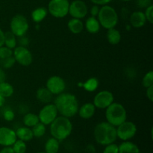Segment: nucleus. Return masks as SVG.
<instances>
[{
	"mask_svg": "<svg viewBox=\"0 0 153 153\" xmlns=\"http://www.w3.org/2000/svg\"><path fill=\"white\" fill-rule=\"evenodd\" d=\"M113 94L108 91H102L96 94L94 99V105L97 108L106 109L114 102Z\"/></svg>",
	"mask_w": 153,
	"mask_h": 153,
	"instance_id": "12",
	"label": "nucleus"
},
{
	"mask_svg": "<svg viewBox=\"0 0 153 153\" xmlns=\"http://www.w3.org/2000/svg\"><path fill=\"white\" fill-rule=\"evenodd\" d=\"M12 55H13V50L5 46H2L0 47V59L4 60Z\"/></svg>",
	"mask_w": 153,
	"mask_h": 153,
	"instance_id": "32",
	"label": "nucleus"
},
{
	"mask_svg": "<svg viewBox=\"0 0 153 153\" xmlns=\"http://www.w3.org/2000/svg\"><path fill=\"white\" fill-rule=\"evenodd\" d=\"M144 13L145 16H146V21L149 22V23L152 24L153 23V5L150 4L149 6H148L147 7H146V10Z\"/></svg>",
	"mask_w": 153,
	"mask_h": 153,
	"instance_id": "34",
	"label": "nucleus"
},
{
	"mask_svg": "<svg viewBox=\"0 0 153 153\" xmlns=\"http://www.w3.org/2000/svg\"><path fill=\"white\" fill-rule=\"evenodd\" d=\"M46 88L50 91L52 95H58L64 91L66 83L61 76H51L46 82Z\"/></svg>",
	"mask_w": 153,
	"mask_h": 153,
	"instance_id": "13",
	"label": "nucleus"
},
{
	"mask_svg": "<svg viewBox=\"0 0 153 153\" xmlns=\"http://www.w3.org/2000/svg\"><path fill=\"white\" fill-rule=\"evenodd\" d=\"M107 40L110 44L117 45L120 42L121 34L116 28H110L108 29Z\"/></svg>",
	"mask_w": 153,
	"mask_h": 153,
	"instance_id": "24",
	"label": "nucleus"
},
{
	"mask_svg": "<svg viewBox=\"0 0 153 153\" xmlns=\"http://www.w3.org/2000/svg\"><path fill=\"white\" fill-rule=\"evenodd\" d=\"M146 97L148 98V100L150 102L153 101V85L152 86L149 87V88H146Z\"/></svg>",
	"mask_w": 153,
	"mask_h": 153,
	"instance_id": "40",
	"label": "nucleus"
},
{
	"mask_svg": "<svg viewBox=\"0 0 153 153\" xmlns=\"http://www.w3.org/2000/svg\"><path fill=\"white\" fill-rule=\"evenodd\" d=\"M23 123L25 126L31 128L40 122L38 115L33 113H27L23 117Z\"/></svg>",
	"mask_w": 153,
	"mask_h": 153,
	"instance_id": "25",
	"label": "nucleus"
},
{
	"mask_svg": "<svg viewBox=\"0 0 153 153\" xmlns=\"http://www.w3.org/2000/svg\"><path fill=\"white\" fill-rule=\"evenodd\" d=\"M105 117L108 123L117 127L126 120V110L120 103L113 102L106 108Z\"/></svg>",
	"mask_w": 153,
	"mask_h": 153,
	"instance_id": "4",
	"label": "nucleus"
},
{
	"mask_svg": "<svg viewBox=\"0 0 153 153\" xmlns=\"http://www.w3.org/2000/svg\"><path fill=\"white\" fill-rule=\"evenodd\" d=\"M100 24L99 20L94 16H90L86 19L85 27L87 31L91 34H96L100 29Z\"/></svg>",
	"mask_w": 153,
	"mask_h": 153,
	"instance_id": "19",
	"label": "nucleus"
},
{
	"mask_svg": "<svg viewBox=\"0 0 153 153\" xmlns=\"http://www.w3.org/2000/svg\"><path fill=\"white\" fill-rule=\"evenodd\" d=\"M142 85L145 88H148L153 85V72L152 70H149L148 73L145 74L142 80Z\"/></svg>",
	"mask_w": 153,
	"mask_h": 153,
	"instance_id": "31",
	"label": "nucleus"
},
{
	"mask_svg": "<svg viewBox=\"0 0 153 153\" xmlns=\"http://www.w3.org/2000/svg\"><path fill=\"white\" fill-rule=\"evenodd\" d=\"M54 105L61 116L70 118L74 117L79 111V102L76 96L69 93H61L55 98Z\"/></svg>",
	"mask_w": 153,
	"mask_h": 153,
	"instance_id": "1",
	"label": "nucleus"
},
{
	"mask_svg": "<svg viewBox=\"0 0 153 153\" xmlns=\"http://www.w3.org/2000/svg\"><path fill=\"white\" fill-rule=\"evenodd\" d=\"M73 124L70 118L64 116L57 117L50 124V134L58 140H64L71 134Z\"/></svg>",
	"mask_w": 153,
	"mask_h": 153,
	"instance_id": "3",
	"label": "nucleus"
},
{
	"mask_svg": "<svg viewBox=\"0 0 153 153\" xmlns=\"http://www.w3.org/2000/svg\"><path fill=\"white\" fill-rule=\"evenodd\" d=\"M31 131H32L34 137L39 138V137H43L45 134V133H46V126L42 123L39 122L35 126L31 127Z\"/></svg>",
	"mask_w": 153,
	"mask_h": 153,
	"instance_id": "29",
	"label": "nucleus"
},
{
	"mask_svg": "<svg viewBox=\"0 0 153 153\" xmlns=\"http://www.w3.org/2000/svg\"><path fill=\"white\" fill-rule=\"evenodd\" d=\"M0 153H14L13 149L11 146H4L0 151Z\"/></svg>",
	"mask_w": 153,
	"mask_h": 153,
	"instance_id": "41",
	"label": "nucleus"
},
{
	"mask_svg": "<svg viewBox=\"0 0 153 153\" xmlns=\"http://www.w3.org/2000/svg\"><path fill=\"white\" fill-rule=\"evenodd\" d=\"M99 81L97 78H90L82 85L85 91L88 92H94L98 88Z\"/></svg>",
	"mask_w": 153,
	"mask_h": 153,
	"instance_id": "28",
	"label": "nucleus"
},
{
	"mask_svg": "<svg viewBox=\"0 0 153 153\" xmlns=\"http://www.w3.org/2000/svg\"><path fill=\"white\" fill-rule=\"evenodd\" d=\"M99 11H100V7H99V5L95 4V5L91 7V10H90V13H91V16H94V17H96V16H98Z\"/></svg>",
	"mask_w": 153,
	"mask_h": 153,
	"instance_id": "39",
	"label": "nucleus"
},
{
	"mask_svg": "<svg viewBox=\"0 0 153 153\" xmlns=\"http://www.w3.org/2000/svg\"><path fill=\"white\" fill-rule=\"evenodd\" d=\"M13 56L16 62L23 67H28L31 65L33 61L32 54L25 46H16L13 49Z\"/></svg>",
	"mask_w": 153,
	"mask_h": 153,
	"instance_id": "9",
	"label": "nucleus"
},
{
	"mask_svg": "<svg viewBox=\"0 0 153 153\" xmlns=\"http://www.w3.org/2000/svg\"><path fill=\"white\" fill-rule=\"evenodd\" d=\"M137 4L140 7H147L151 4V0H137Z\"/></svg>",
	"mask_w": 153,
	"mask_h": 153,
	"instance_id": "37",
	"label": "nucleus"
},
{
	"mask_svg": "<svg viewBox=\"0 0 153 153\" xmlns=\"http://www.w3.org/2000/svg\"><path fill=\"white\" fill-rule=\"evenodd\" d=\"M59 140L54 137L48 139L45 143V152L46 153H58L59 151Z\"/></svg>",
	"mask_w": 153,
	"mask_h": 153,
	"instance_id": "22",
	"label": "nucleus"
},
{
	"mask_svg": "<svg viewBox=\"0 0 153 153\" xmlns=\"http://www.w3.org/2000/svg\"><path fill=\"white\" fill-rule=\"evenodd\" d=\"M97 17L100 25L107 30L115 28L118 23V14L116 10L108 4L102 5L100 8Z\"/></svg>",
	"mask_w": 153,
	"mask_h": 153,
	"instance_id": "5",
	"label": "nucleus"
},
{
	"mask_svg": "<svg viewBox=\"0 0 153 153\" xmlns=\"http://www.w3.org/2000/svg\"><path fill=\"white\" fill-rule=\"evenodd\" d=\"M6 79V75L5 73L4 72V70L0 68V83L3 82H5Z\"/></svg>",
	"mask_w": 153,
	"mask_h": 153,
	"instance_id": "43",
	"label": "nucleus"
},
{
	"mask_svg": "<svg viewBox=\"0 0 153 153\" xmlns=\"http://www.w3.org/2000/svg\"><path fill=\"white\" fill-rule=\"evenodd\" d=\"M36 97L40 102L48 104L52 101V94L46 88H40L37 91Z\"/></svg>",
	"mask_w": 153,
	"mask_h": 153,
	"instance_id": "21",
	"label": "nucleus"
},
{
	"mask_svg": "<svg viewBox=\"0 0 153 153\" xmlns=\"http://www.w3.org/2000/svg\"><path fill=\"white\" fill-rule=\"evenodd\" d=\"M96 111V107L94 103L88 102L84 104L81 108H79L78 114L79 117L84 120L91 119L94 115Z\"/></svg>",
	"mask_w": 153,
	"mask_h": 153,
	"instance_id": "16",
	"label": "nucleus"
},
{
	"mask_svg": "<svg viewBox=\"0 0 153 153\" xmlns=\"http://www.w3.org/2000/svg\"><path fill=\"white\" fill-rule=\"evenodd\" d=\"M37 153H46L45 152H37Z\"/></svg>",
	"mask_w": 153,
	"mask_h": 153,
	"instance_id": "46",
	"label": "nucleus"
},
{
	"mask_svg": "<svg viewBox=\"0 0 153 153\" xmlns=\"http://www.w3.org/2000/svg\"><path fill=\"white\" fill-rule=\"evenodd\" d=\"M67 27H68V29L73 34H80L83 31L84 28H85V25H84V23L80 19L72 18L71 19L68 21Z\"/></svg>",
	"mask_w": 153,
	"mask_h": 153,
	"instance_id": "17",
	"label": "nucleus"
},
{
	"mask_svg": "<svg viewBox=\"0 0 153 153\" xmlns=\"http://www.w3.org/2000/svg\"><path fill=\"white\" fill-rule=\"evenodd\" d=\"M11 146L14 153H25L27 150V146L25 142L19 140V139L16 140Z\"/></svg>",
	"mask_w": 153,
	"mask_h": 153,
	"instance_id": "30",
	"label": "nucleus"
},
{
	"mask_svg": "<svg viewBox=\"0 0 153 153\" xmlns=\"http://www.w3.org/2000/svg\"><path fill=\"white\" fill-rule=\"evenodd\" d=\"M4 102H5V98H4V97L0 95V108L4 105Z\"/></svg>",
	"mask_w": 153,
	"mask_h": 153,
	"instance_id": "44",
	"label": "nucleus"
},
{
	"mask_svg": "<svg viewBox=\"0 0 153 153\" xmlns=\"http://www.w3.org/2000/svg\"><path fill=\"white\" fill-rule=\"evenodd\" d=\"M123 1H131V0H121Z\"/></svg>",
	"mask_w": 153,
	"mask_h": 153,
	"instance_id": "45",
	"label": "nucleus"
},
{
	"mask_svg": "<svg viewBox=\"0 0 153 153\" xmlns=\"http://www.w3.org/2000/svg\"><path fill=\"white\" fill-rule=\"evenodd\" d=\"M16 137L19 140H21L25 142L29 141V140H32L33 137H34L31 128L27 126L20 127V128H17L16 131Z\"/></svg>",
	"mask_w": 153,
	"mask_h": 153,
	"instance_id": "18",
	"label": "nucleus"
},
{
	"mask_svg": "<svg viewBox=\"0 0 153 153\" xmlns=\"http://www.w3.org/2000/svg\"><path fill=\"white\" fill-rule=\"evenodd\" d=\"M10 31L16 37H22L28 31L29 25L28 20L24 16L21 14L15 15L11 19L10 23Z\"/></svg>",
	"mask_w": 153,
	"mask_h": 153,
	"instance_id": "7",
	"label": "nucleus"
},
{
	"mask_svg": "<svg viewBox=\"0 0 153 153\" xmlns=\"http://www.w3.org/2000/svg\"><path fill=\"white\" fill-rule=\"evenodd\" d=\"M17 140L16 131L8 127H0V146H10Z\"/></svg>",
	"mask_w": 153,
	"mask_h": 153,
	"instance_id": "14",
	"label": "nucleus"
},
{
	"mask_svg": "<svg viewBox=\"0 0 153 153\" xmlns=\"http://www.w3.org/2000/svg\"><path fill=\"white\" fill-rule=\"evenodd\" d=\"M94 136L96 141L102 146L114 143L117 139V127L108 122H101L94 128Z\"/></svg>",
	"mask_w": 153,
	"mask_h": 153,
	"instance_id": "2",
	"label": "nucleus"
},
{
	"mask_svg": "<svg viewBox=\"0 0 153 153\" xmlns=\"http://www.w3.org/2000/svg\"><path fill=\"white\" fill-rule=\"evenodd\" d=\"M3 117L6 121H13L15 117V114L11 109H7L3 113Z\"/></svg>",
	"mask_w": 153,
	"mask_h": 153,
	"instance_id": "36",
	"label": "nucleus"
},
{
	"mask_svg": "<svg viewBox=\"0 0 153 153\" xmlns=\"http://www.w3.org/2000/svg\"><path fill=\"white\" fill-rule=\"evenodd\" d=\"M16 37L11 32V31H7L4 33V46L13 49L16 46Z\"/></svg>",
	"mask_w": 153,
	"mask_h": 153,
	"instance_id": "27",
	"label": "nucleus"
},
{
	"mask_svg": "<svg viewBox=\"0 0 153 153\" xmlns=\"http://www.w3.org/2000/svg\"><path fill=\"white\" fill-rule=\"evenodd\" d=\"M119 146V153H140L139 147L129 140L123 141Z\"/></svg>",
	"mask_w": 153,
	"mask_h": 153,
	"instance_id": "20",
	"label": "nucleus"
},
{
	"mask_svg": "<svg viewBox=\"0 0 153 153\" xmlns=\"http://www.w3.org/2000/svg\"><path fill=\"white\" fill-rule=\"evenodd\" d=\"M14 90L13 86L10 84L7 83L6 82H3L0 83V95L4 98L11 97L13 94Z\"/></svg>",
	"mask_w": 153,
	"mask_h": 153,
	"instance_id": "26",
	"label": "nucleus"
},
{
	"mask_svg": "<svg viewBox=\"0 0 153 153\" xmlns=\"http://www.w3.org/2000/svg\"><path fill=\"white\" fill-rule=\"evenodd\" d=\"M88 13V7L82 0H74L70 3L69 13L73 18L83 19Z\"/></svg>",
	"mask_w": 153,
	"mask_h": 153,
	"instance_id": "11",
	"label": "nucleus"
},
{
	"mask_svg": "<svg viewBox=\"0 0 153 153\" xmlns=\"http://www.w3.org/2000/svg\"><path fill=\"white\" fill-rule=\"evenodd\" d=\"M103 153H119V146L114 143L106 145Z\"/></svg>",
	"mask_w": 153,
	"mask_h": 153,
	"instance_id": "33",
	"label": "nucleus"
},
{
	"mask_svg": "<svg viewBox=\"0 0 153 153\" xmlns=\"http://www.w3.org/2000/svg\"><path fill=\"white\" fill-rule=\"evenodd\" d=\"M58 110L54 104L48 103L43 106L38 114L39 120L45 126H49L58 117Z\"/></svg>",
	"mask_w": 153,
	"mask_h": 153,
	"instance_id": "10",
	"label": "nucleus"
},
{
	"mask_svg": "<svg viewBox=\"0 0 153 153\" xmlns=\"http://www.w3.org/2000/svg\"><path fill=\"white\" fill-rule=\"evenodd\" d=\"M4 33L2 30L0 28V47L4 46Z\"/></svg>",
	"mask_w": 153,
	"mask_h": 153,
	"instance_id": "42",
	"label": "nucleus"
},
{
	"mask_svg": "<svg viewBox=\"0 0 153 153\" xmlns=\"http://www.w3.org/2000/svg\"><path fill=\"white\" fill-rule=\"evenodd\" d=\"M70 2L68 0H50L48 12L55 18H64L68 14Z\"/></svg>",
	"mask_w": 153,
	"mask_h": 153,
	"instance_id": "6",
	"label": "nucleus"
},
{
	"mask_svg": "<svg viewBox=\"0 0 153 153\" xmlns=\"http://www.w3.org/2000/svg\"><path fill=\"white\" fill-rule=\"evenodd\" d=\"M48 10L43 7H37L31 12V19L35 22H40L46 17Z\"/></svg>",
	"mask_w": 153,
	"mask_h": 153,
	"instance_id": "23",
	"label": "nucleus"
},
{
	"mask_svg": "<svg viewBox=\"0 0 153 153\" xmlns=\"http://www.w3.org/2000/svg\"><path fill=\"white\" fill-rule=\"evenodd\" d=\"M92 3L97 5H105L110 3L112 0H90Z\"/></svg>",
	"mask_w": 153,
	"mask_h": 153,
	"instance_id": "38",
	"label": "nucleus"
},
{
	"mask_svg": "<svg viewBox=\"0 0 153 153\" xmlns=\"http://www.w3.org/2000/svg\"><path fill=\"white\" fill-rule=\"evenodd\" d=\"M137 133V126L131 121H126L121 123L117 128V137L123 141L129 140L135 136Z\"/></svg>",
	"mask_w": 153,
	"mask_h": 153,
	"instance_id": "8",
	"label": "nucleus"
},
{
	"mask_svg": "<svg viewBox=\"0 0 153 153\" xmlns=\"http://www.w3.org/2000/svg\"><path fill=\"white\" fill-rule=\"evenodd\" d=\"M1 61H2L3 67L5 69L11 68V67L14 65L15 62H16V61H15V59H14V58H13V55L10 57H9V58H5V59H4V60H1Z\"/></svg>",
	"mask_w": 153,
	"mask_h": 153,
	"instance_id": "35",
	"label": "nucleus"
},
{
	"mask_svg": "<svg viewBox=\"0 0 153 153\" xmlns=\"http://www.w3.org/2000/svg\"><path fill=\"white\" fill-rule=\"evenodd\" d=\"M130 23L132 27L135 28H140L145 25L146 22L144 13L140 10L134 11L130 16Z\"/></svg>",
	"mask_w": 153,
	"mask_h": 153,
	"instance_id": "15",
	"label": "nucleus"
}]
</instances>
